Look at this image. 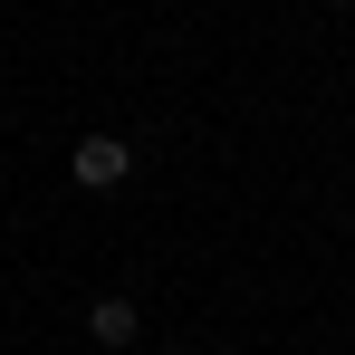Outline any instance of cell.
<instances>
[{"label": "cell", "instance_id": "1", "mask_svg": "<svg viewBox=\"0 0 355 355\" xmlns=\"http://www.w3.org/2000/svg\"><path fill=\"white\" fill-rule=\"evenodd\" d=\"M67 173L87 182V192H116V182L135 173V144H116V135H87V144L67 154Z\"/></svg>", "mask_w": 355, "mask_h": 355}, {"label": "cell", "instance_id": "2", "mask_svg": "<svg viewBox=\"0 0 355 355\" xmlns=\"http://www.w3.org/2000/svg\"><path fill=\"white\" fill-rule=\"evenodd\" d=\"M135 327H144L135 297H96V307H87V336H96V346H135Z\"/></svg>", "mask_w": 355, "mask_h": 355}]
</instances>
